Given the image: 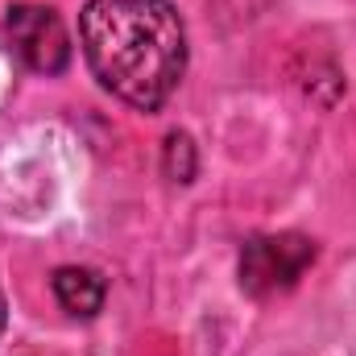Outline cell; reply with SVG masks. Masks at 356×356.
I'll use <instances>...</instances> for the list:
<instances>
[{
    "label": "cell",
    "mask_w": 356,
    "mask_h": 356,
    "mask_svg": "<svg viewBox=\"0 0 356 356\" xmlns=\"http://www.w3.org/2000/svg\"><path fill=\"white\" fill-rule=\"evenodd\" d=\"M4 319H8V311H4V290H0V336H4Z\"/></svg>",
    "instance_id": "6"
},
{
    "label": "cell",
    "mask_w": 356,
    "mask_h": 356,
    "mask_svg": "<svg viewBox=\"0 0 356 356\" xmlns=\"http://www.w3.org/2000/svg\"><path fill=\"white\" fill-rule=\"evenodd\" d=\"M4 25H8V38L17 46V54L25 58V67H33L42 75H58L71 63V38H67V29H63L54 8L13 4Z\"/></svg>",
    "instance_id": "3"
},
{
    "label": "cell",
    "mask_w": 356,
    "mask_h": 356,
    "mask_svg": "<svg viewBox=\"0 0 356 356\" xmlns=\"http://www.w3.org/2000/svg\"><path fill=\"white\" fill-rule=\"evenodd\" d=\"M79 42L99 88L141 112H158L182 83L186 29L170 0H88Z\"/></svg>",
    "instance_id": "1"
},
{
    "label": "cell",
    "mask_w": 356,
    "mask_h": 356,
    "mask_svg": "<svg viewBox=\"0 0 356 356\" xmlns=\"http://www.w3.org/2000/svg\"><path fill=\"white\" fill-rule=\"evenodd\" d=\"M315 261V241L298 232H277V236H253L241 253V286L257 298L290 290L307 266Z\"/></svg>",
    "instance_id": "2"
},
{
    "label": "cell",
    "mask_w": 356,
    "mask_h": 356,
    "mask_svg": "<svg viewBox=\"0 0 356 356\" xmlns=\"http://www.w3.org/2000/svg\"><path fill=\"white\" fill-rule=\"evenodd\" d=\"M162 170L170 182H191L199 170V154H195V141L186 133H170L166 137V149H162Z\"/></svg>",
    "instance_id": "5"
},
{
    "label": "cell",
    "mask_w": 356,
    "mask_h": 356,
    "mask_svg": "<svg viewBox=\"0 0 356 356\" xmlns=\"http://www.w3.org/2000/svg\"><path fill=\"white\" fill-rule=\"evenodd\" d=\"M54 298L67 315L91 319L104 307V277L88 266H63L54 269Z\"/></svg>",
    "instance_id": "4"
}]
</instances>
